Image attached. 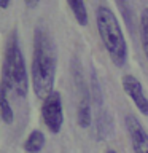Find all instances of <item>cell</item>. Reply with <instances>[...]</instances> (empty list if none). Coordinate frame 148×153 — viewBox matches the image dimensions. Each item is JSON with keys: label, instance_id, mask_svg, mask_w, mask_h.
Instances as JSON below:
<instances>
[{"label": "cell", "instance_id": "cell-11", "mask_svg": "<svg viewBox=\"0 0 148 153\" xmlns=\"http://www.w3.org/2000/svg\"><path fill=\"white\" fill-rule=\"evenodd\" d=\"M69 7L72 10V13H73L76 22H78L80 26H86V24H88V11H86L84 3L80 2V0H70Z\"/></svg>", "mask_w": 148, "mask_h": 153}, {"label": "cell", "instance_id": "cell-1", "mask_svg": "<svg viewBox=\"0 0 148 153\" xmlns=\"http://www.w3.org/2000/svg\"><path fill=\"white\" fill-rule=\"evenodd\" d=\"M57 69V53L54 38L45 26H37L33 32V54H32V88L37 97L46 99L54 88Z\"/></svg>", "mask_w": 148, "mask_h": 153}, {"label": "cell", "instance_id": "cell-15", "mask_svg": "<svg viewBox=\"0 0 148 153\" xmlns=\"http://www.w3.org/2000/svg\"><path fill=\"white\" fill-rule=\"evenodd\" d=\"M105 153H118V152H115V150H107Z\"/></svg>", "mask_w": 148, "mask_h": 153}, {"label": "cell", "instance_id": "cell-7", "mask_svg": "<svg viewBox=\"0 0 148 153\" xmlns=\"http://www.w3.org/2000/svg\"><path fill=\"white\" fill-rule=\"evenodd\" d=\"M45 145V134H43L40 129H33V131L29 134V137L24 142V150L27 153H38Z\"/></svg>", "mask_w": 148, "mask_h": 153}, {"label": "cell", "instance_id": "cell-3", "mask_svg": "<svg viewBox=\"0 0 148 153\" xmlns=\"http://www.w3.org/2000/svg\"><path fill=\"white\" fill-rule=\"evenodd\" d=\"M95 24L112 62L116 67H123L127 61V43L115 13L105 5L99 7L95 11Z\"/></svg>", "mask_w": 148, "mask_h": 153}, {"label": "cell", "instance_id": "cell-14", "mask_svg": "<svg viewBox=\"0 0 148 153\" xmlns=\"http://www.w3.org/2000/svg\"><path fill=\"white\" fill-rule=\"evenodd\" d=\"M8 5H10V3H8V0H2V3H0V7H2V8L5 10V8H8Z\"/></svg>", "mask_w": 148, "mask_h": 153}, {"label": "cell", "instance_id": "cell-4", "mask_svg": "<svg viewBox=\"0 0 148 153\" xmlns=\"http://www.w3.org/2000/svg\"><path fill=\"white\" fill-rule=\"evenodd\" d=\"M41 117H43V121H45L46 128L50 129L53 134H57L61 131L62 124H64V112H62L61 94L57 93V91H53V93L43 100Z\"/></svg>", "mask_w": 148, "mask_h": 153}, {"label": "cell", "instance_id": "cell-6", "mask_svg": "<svg viewBox=\"0 0 148 153\" xmlns=\"http://www.w3.org/2000/svg\"><path fill=\"white\" fill-rule=\"evenodd\" d=\"M121 83H123L124 93L132 99V102L135 104L137 110L142 115L148 117V97L145 96V93H143V88H142L140 81H138L134 75H124Z\"/></svg>", "mask_w": 148, "mask_h": 153}, {"label": "cell", "instance_id": "cell-5", "mask_svg": "<svg viewBox=\"0 0 148 153\" xmlns=\"http://www.w3.org/2000/svg\"><path fill=\"white\" fill-rule=\"evenodd\" d=\"M126 128L131 137L134 153H148V132L135 118V115H126Z\"/></svg>", "mask_w": 148, "mask_h": 153}, {"label": "cell", "instance_id": "cell-13", "mask_svg": "<svg viewBox=\"0 0 148 153\" xmlns=\"http://www.w3.org/2000/svg\"><path fill=\"white\" fill-rule=\"evenodd\" d=\"M26 5H27V7H30V8H33V7H37V2H35V0H27V2H26Z\"/></svg>", "mask_w": 148, "mask_h": 153}, {"label": "cell", "instance_id": "cell-9", "mask_svg": "<svg viewBox=\"0 0 148 153\" xmlns=\"http://www.w3.org/2000/svg\"><path fill=\"white\" fill-rule=\"evenodd\" d=\"M7 94H8L7 88L2 86V93H0V112H2V120H3V123L11 124L14 121V112H13V107L8 102Z\"/></svg>", "mask_w": 148, "mask_h": 153}, {"label": "cell", "instance_id": "cell-10", "mask_svg": "<svg viewBox=\"0 0 148 153\" xmlns=\"http://www.w3.org/2000/svg\"><path fill=\"white\" fill-rule=\"evenodd\" d=\"M112 132V120H110L108 113H99L97 124H95V134L97 139H107L108 134Z\"/></svg>", "mask_w": 148, "mask_h": 153}, {"label": "cell", "instance_id": "cell-8", "mask_svg": "<svg viewBox=\"0 0 148 153\" xmlns=\"http://www.w3.org/2000/svg\"><path fill=\"white\" fill-rule=\"evenodd\" d=\"M76 123L80 128H89L91 124V104H89V96H84L78 104V110H76Z\"/></svg>", "mask_w": 148, "mask_h": 153}, {"label": "cell", "instance_id": "cell-12", "mask_svg": "<svg viewBox=\"0 0 148 153\" xmlns=\"http://www.w3.org/2000/svg\"><path fill=\"white\" fill-rule=\"evenodd\" d=\"M140 37H142L143 53H145V57L148 61V7L143 8L140 14Z\"/></svg>", "mask_w": 148, "mask_h": 153}, {"label": "cell", "instance_id": "cell-2", "mask_svg": "<svg viewBox=\"0 0 148 153\" xmlns=\"http://www.w3.org/2000/svg\"><path fill=\"white\" fill-rule=\"evenodd\" d=\"M2 86L7 91H11L18 97H24L27 94L29 88V75L26 69V61H24L21 46L18 42V33L13 30L10 33L7 46H5L3 56V69H2Z\"/></svg>", "mask_w": 148, "mask_h": 153}]
</instances>
